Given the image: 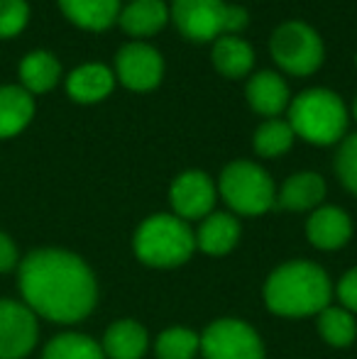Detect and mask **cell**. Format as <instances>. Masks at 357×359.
<instances>
[{"label": "cell", "instance_id": "1", "mask_svg": "<svg viewBox=\"0 0 357 359\" xmlns=\"http://www.w3.org/2000/svg\"><path fill=\"white\" fill-rule=\"evenodd\" d=\"M20 291L34 316L79 323L95 306V279L86 262L64 250L32 252L20 264Z\"/></svg>", "mask_w": 357, "mask_h": 359}, {"label": "cell", "instance_id": "30", "mask_svg": "<svg viewBox=\"0 0 357 359\" xmlns=\"http://www.w3.org/2000/svg\"><path fill=\"white\" fill-rule=\"evenodd\" d=\"M338 298L345 306V311L357 313V269L348 271L338 284Z\"/></svg>", "mask_w": 357, "mask_h": 359}, {"label": "cell", "instance_id": "7", "mask_svg": "<svg viewBox=\"0 0 357 359\" xmlns=\"http://www.w3.org/2000/svg\"><path fill=\"white\" fill-rule=\"evenodd\" d=\"M201 352L206 359H264L260 335L248 323L235 318L210 323L201 337Z\"/></svg>", "mask_w": 357, "mask_h": 359}, {"label": "cell", "instance_id": "19", "mask_svg": "<svg viewBox=\"0 0 357 359\" xmlns=\"http://www.w3.org/2000/svg\"><path fill=\"white\" fill-rule=\"evenodd\" d=\"M62 13L83 29H108L120 18V0H59Z\"/></svg>", "mask_w": 357, "mask_h": 359}, {"label": "cell", "instance_id": "6", "mask_svg": "<svg viewBox=\"0 0 357 359\" xmlns=\"http://www.w3.org/2000/svg\"><path fill=\"white\" fill-rule=\"evenodd\" d=\"M271 59L281 72L291 76H311L323 64L325 49L318 32L306 22H284L271 32Z\"/></svg>", "mask_w": 357, "mask_h": 359}, {"label": "cell", "instance_id": "10", "mask_svg": "<svg viewBox=\"0 0 357 359\" xmlns=\"http://www.w3.org/2000/svg\"><path fill=\"white\" fill-rule=\"evenodd\" d=\"M225 0H172L169 18L184 37L194 42H215L220 37V18Z\"/></svg>", "mask_w": 357, "mask_h": 359}, {"label": "cell", "instance_id": "24", "mask_svg": "<svg viewBox=\"0 0 357 359\" xmlns=\"http://www.w3.org/2000/svg\"><path fill=\"white\" fill-rule=\"evenodd\" d=\"M42 359H105V352L90 337L67 332V335H57L44 347Z\"/></svg>", "mask_w": 357, "mask_h": 359}, {"label": "cell", "instance_id": "8", "mask_svg": "<svg viewBox=\"0 0 357 359\" xmlns=\"http://www.w3.org/2000/svg\"><path fill=\"white\" fill-rule=\"evenodd\" d=\"M115 76L125 88L144 93L159 86L164 76V59L152 44L130 42L120 47L115 57Z\"/></svg>", "mask_w": 357, "mask_h": 359}, {"label": "cell", "instance_id": "27", "mask_svg": "<svg viewBox=\"0 0 357 359\" xmlns=\"http://www.w3.org/2000/svg\"><path fill=\"white\" fill-rule=\"evenodd\" d=\"M29 20L27 0H0V39L15 37Z\"/></svg>", "mask_w": 357, "mask_h": 359}, {"label": "cell", "instance_id": "15", "mask_svg": "<svg viewBox=\"0 0 357 359\" xmlns=\"http://www.w3.org/2000/svg\"><path fill=\"white\" fill-rule=\"evenodd\" d=\"M115 74L105 64H83L67 79V93L76 103H98L113 93Z\"/></svg>", "mask_w": 357, "mask_h": 359}, {"label": "cell", "instance_id": "14", "mask_svg": "<svg viewBox=\"0 0 357 359\" xmlns=\"http://www.w3.org/2000/svg\"><path fill=\"white\" fill-rule=\"evenodd\" d=\"M167 20L169 5L164 0H130L125 8H120L118 22L130 37L140 42V39L157 34L167 25Z\"/></svg>", "mask_w": 357, "mask_h": 359}, {"label": "cell", "instance_id": "23", "mask_svg": "<svg viewBox=\"0 0 357 359\" xmlns=\"http://www.w3.org/2000/svg\"><path fill=\"white\" fill-rule=\"evenodd\" d=\"M294 130L286 120L281 118H269L255 130V151L260 156H279L284 151L291 149L294 144Z\"/></svg>", "mask_w": 357, "mask_h": 359}, {"label": "cell", "instance_id": "22", "mask_svg": "<svg viewBox=\"0 0 357 359\" xmlns=\"http://www.w3.org/2000/svg\"><path fill=\"white\" fill-rule=\"evenodd\" d=\"M59 76H62V64L57 62L52 52H29L27 57L20 62V81H22V88L32 93H47L57 86Z\"/></svg>", "mask_w": 357, "mask_h": 359}, {"label": "cell", "instance_id": "29", "mask_svg": "<svg viewBox=\"0 0 357 359\" xmlns=\"http://www.w3.org/2000/svg\"><path fill=\"white\" fill-rule=\"evenodd\" d=\"M250 22V15L243 5H230L225 3L223 18H220V37L223 34H238L240 29H245Z\"/></svg>", "mask_w": 357, "mask_h": 359}, {"label": "cell", "instance_id": "13", "mask_svg": "<svg viewBox=\"0 0 357 359\" xmlns=\"http://www.w3.org/2000/svg\"><path fill=\"white\" fill-rule=\"evenodd\" d=\"M306 235H309L311 245L318 250H340L343 245H348L350 235H353V222L345 210L335 208V205H323L309 217Z\"/></svg>", "mask_w": 357, "mask_h": 359}, {"label": "cell", "instance_id": "31", "mask_svg": "<svg viewBox=\"0 0 357 359\" xmlns=\"http://www.w3.org/2000/svg\"><path fill=\"white\" fill-rule=\"evenodd\" d=\"M15 264H18V250H15L13 240L0 232V274L10 271Z\"/></svg>", "mask_w": 357, "mask_h": 359}, {"label": "cell", "instance_id": "16", "mask_svg": "<svg viewBox=\"0 0 357 359\" xmlns=\"http://www.w3.org/2000/svg\"><path fill=\"white\" fill-rule=\"evenodd\" d=\"M213 67L225 79H243L255 67V49L238 34H223L213 42Z\"/></svg>", "mask_w": 357, "mask_h": 359}, {"label": "cell", "instance_id": "5", "mask_svg": "<svg viewBox=\"0 0 357 359\" xmlns=\"http://www.w3.org/2000/svg\"><path fill=\"white\" fill-rule=\"evenodd\" d=\"M225 203L240 215H262L276 203L274 181L255 161L238 159L228 164L218 184Z\"/></svg>", "mask_w": 357, "mask_h": 359}, {"label": "cell", "instance_id": "33", "mask_svg": "<svg viewBox=\"0 0 357 359\" xmlns=\"http://www.w3.org/2000/svg\"><path fill=\"white\" fill-rule=\"evenodd\" d=\"M355 64H357V57H355Z\"/></svg>", "mask_w": 357, "mask_h": 359}, {"label": "cell", "instance_id": "18", "mask_svg": "<svg viewBox=\"0 0 357 359\" xmlns=\"http://www.w3.org/2000/svg\"><path fill=\"white\" fill-rule=\"evenodd\" d=\"M32 115L34 100L22 86H0V140L22 133Z\"/></svg>", "mask_w": 357, "mask_h": 359}, {"label": "cell", "instance_id": "3", "mask_svg": "<svg viewBox=\"0 0 357 359\" xmlns=\"http://www.w3.org/2000/svg\"><path fill=\"white\" fill-rule=\"evenodd\" d=\"M286 123L306 142L335 144L348 130V108L330 88H309L289 103Z\"/></svg>", "mask_w": 357, "mask_h": 359}, {"label": "cell", "instance_id": "21", "mask_svg": "<svg viewBox=\"0 0 357 359\" xmlns=\"http://www.w3.org/2000/svg\"><path fill=\"white\" fill-rule=\"evenodd\" d=\"M100 347L110 359H140L147 350V330L137 320H118L108 327Z\"/></svg>", "mask_w": 357, "mask_h": 359}, {"label": "cell", "instance_id": "17", "mask_svg": "<svg viewBox=\"0 0 357 359\" xmlns=\"http://www.w3.org/2000/svg\"><path fill=\"white\" fill-rule=\"evenodd\" d=\"M240 240V222L230 213H213L201 222L196 232V247L206 255H228Z\"/></svg>", "mask_w": 357, "mask_h": 359}, {"label": "cell", "instance_id": "26", "mask_svg": "<svg viewBox=\"0 0 357 359\" xmlns=\"http://www.w3.org/2000/svg\"><path fill=\"white\" fill-rule=\"evenodd\" d=\"M201 350V337L189 327H169L157 337V359H194Z\"/></svg>", "mask_w": 357, "mask_h": 359}, {"label": "cell", "instance_id": "20", "mask_svg": "<svg viewBox=\"0 0 357 359\" xmlns=\"http://www.w3.org/2000/svg\"><path fill=\"white\" fill-rule=\"evenodd\" d=\"M325 196V181L314 171H301L284 181L276 194V203L286 210H309L321 205Z\"/></svg>", "mask_w": 357, "mask_h": 359}, {"label": "cell", "instance_id": "12", "mask_svg": "<svg viewBox=\"0 0 357 359\" xmlns=\"http://www.w3.org/2000/svg\"><path fill=\"white\" fill-rule=\"evenodd\" d=\"M245 95H248L250 108L267 120L279 118L291 103L286 81L276 72H269V69L250 76L248 86H245Z\"/></svg>", "mask_w": 357, "mask_h": 359}, {"label": "cell", "instance_id": "25", "mask_svg": "<svg viewBox=\"0 0 357 359\" xmlns=\"http://www.w3.org/2000/svg\"><path fill=\"white\" fill-rule=\"evenodd\" d=\"M318 330L328 345L348 347L357 335V323L345 308H323L318 313Z\"/></svg>", "mask_w": 357, "mask_h": 359}, {"label": "cell", "instance_id": "2", "mask_svg": "<svg viewBox=\"0 0 357 359\" xmlns=\"http://www.w3.org/2000/svg\"><path fill=\"white\" fill-rule=\"evenodd\" d=\"M264 301L276 316H318L323 308H328L330 301L328 274L311 262H289L267 279Z\"/></svg>", "mask_w": 357, "mask_h": 359}, {"label": "cell", "instance_id": "32", "mask_svg": "<svg viewBox=\"0 0 357 359\" xmlns=\"http://www.w3.org/2000/svg\"><path fill=\"white\" fill-rule=\"evenodd\" d=\"M353 118L357 120V98H355V103H353Z\"/></svg>", "mask_w": 357, "mask_h": 359}, {"label": "cell", "instance_id": "4", "mask_svg": "<svg viewBox=\"0 0 357 359\" xmlns=\"http://www.w3.org/2000/svg\"><path fill=\"white\" fill-rule=\"evenodd\" d=\"M194 250L196 235L177 215H152L135 232V255L149 266H179L194 255Z\"/></svg>", "mask_w": 357, "mask_h": 359}, {"label": "cell", "instance_id": "9", "mask_svg": "<svg viewBox=\"0 0 357 359\" xmlns=\"http://www.w3.org/2000/svg\"><path fill=\"white\" fill-rule=\"evenodd\" d=\"M37 318L25 303L0 301V359H22L37 345Z\"/></svg>", "mask_w": 357, "mask_h": 359}, {"label": "cell", "instance_id": "28", "mask_svg": "<svg viewBox=\"0 0 357 359\" xmlns=\"http://www.w3.org/2000/svg\"><path fill=\"white\" fill-rule=\"evenodd\" d=\"M335 171L345 189L357 196V133L343 140L338 154H335Z\"/></svg>", "mask_w": 357, "mask_h": 359}, {"label": "cell", "instance_id": "11", "mask_svg": "<svg viewBox=\"0 0 357 359\" xmlns=\"http://www.w3.org/2000/svg\"><path fill=\"white\" fill-rule=\"evenodd\" d=\"M172 208L181 220L208 217L215 205V186L203 171H184L169 191Z\"/></svg>", "mask_w": 357, "mask_h": 359}]
</instances>
